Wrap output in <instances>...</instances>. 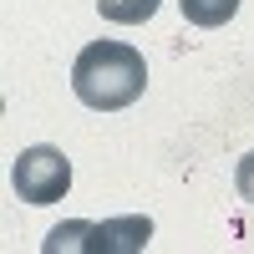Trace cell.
I'll list each match as a JSON object with an SVG mask.
<instances>
[{"mask_svg":"<svg viewBox=\"0 0 254 254\" xmlns=\"http://www.w3.org/2000/svg\"><path fill=\"white\" fill-rule=\"evenodd\" d=\"M234 188H239V198H244V203H254V153L239 158V168H234Z\"/></svg>","mask_w":254,"mask_h":254,"instance_id":"6","label":"cell"},{"mask_svg":"<svg viewBox=\"0 0 254 254\" xmlns=\"http://www.w3.org/2000/svg\"><path fill=\"white\" fill-rule=\"evenodd\" d=\"M142 87H147L142 51H132L127 41H92V46H81L76 66H71V92L92 112L132 107L142 97Z\"/></svg>","mask_w":254,"mask_h":254,"instance_id":"1","label":"cell"},{"mask_svg":"<svg viewBox=\"0 0 254 254\" xmlns=\"http://www.w3.org/2000/svg\"><path fill=\"white\" fill-rule=\"evenodd\" d=\"M10 183H15V193L26 203H56L71 188V158L61 147H46V142L26 147L15 158V168H10Z\"/></svg>","mask_w":254,"mask_h":254,"instance_id":"3","label":"cell"},{"mask_svg":"<svg viewBox=\"0 0 254 254\" xmlns=\"http://www.w3.org/2000/svg\"><path fill=\"white\" fill-rule=\"evenodd\" d=\"M178 5H183V20H193V26L214 31V26H224V20H234L239 0H178Z\"/></svg>","mask_w":254,"mask_h":254,"instance_id":"4","label":"cell"},{"mask_svg":"<svg viewBox=\"0 0 254 254\" xmlns=\"http://www.w3.org/2000/svg\"><path fill=\"white\" fill-rule=\"evenodd\" d=\"M147 239H153V219L147 214H127V219H107V224H87V219H71L51 229L41 239V254H142Z\"/></svg>","mask_w":254,"mask_h":254,"instance_id":"2","label":"cell"},{"mask_svg":"<svg viewBox=\"0 0 254 254\" xmlns=\"http://www.w3.org/2000/svg\"><path fill=\"white\" fill-rule=\"evenodd\" d=\"M158 5L163 0H97V10L107 20H117V26H142V20L158 15Z\"/></svg>","mask_w":254,"mask_h":254,"instance_id":"5","label":"cell"}]
</instances>
